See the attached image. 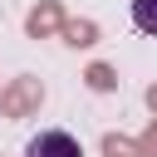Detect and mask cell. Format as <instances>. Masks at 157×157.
<instances>
[{"label":"cell","mask_w":157,"mask_h":157,"mask_svg":"<svg viewBox=\"0 0 157 157\" xmlns=\"http://www.w3.org/2000/svg\"><path fill=\"white\" fill-rule=\"evenodd\" d=\"M25 157H83V147H78V137H69L64 128H44V132H34V137L25 142Z\"/></svg>","instance_id":"obj_1"},{"label":"cell","mask_w":157,"mask_h":157,"mask_svg":"<svg viewBox=\"0 0 157 157\" xmlns=\"http://www.w3.org/2000/svg\"><path fill=\"white\" fill-rule=\"evenodd\" d=\"M132 25L142 34H157V0H132Z\"/></svg>","instance_id":"obj_2"}]
</instances>
